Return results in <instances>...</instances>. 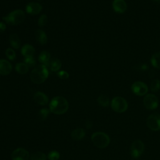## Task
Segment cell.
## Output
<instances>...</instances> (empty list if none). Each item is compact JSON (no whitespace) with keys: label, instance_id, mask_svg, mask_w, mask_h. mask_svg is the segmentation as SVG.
<instances>
[{"label":"cell","instance_id":"obj_19","mask_svg":"<svg viewBox=\"0 0 160 160\" xmlns=\"http://www.w3.org/2000/svg\"><path fill=\"white\" fill-rule=\"evenodd\" d=\"M61 66H62L61 61L59 59L53 58L50 60V62H49L48 67H49V68L50 69L51 71L56 72L59 70Z\"/></svg>","mask_w":160,"mask_h":160},{"label":"cell","instance_id":"obj_33","mask_svg":"<svg viewBox=\"0 0 160 160\" xmlns=\"http://www.w3.org/2000/svg\"><path fill=\"white\" fill-rule=\"evenodd\" d=\"M92 125V124L91 121H89V120L86 121V127L87 129H90V128H91Z\"/></svg>","mask_w":160,"mask_h":160},{"label":"cell","instance_id":"obj_31","mask_svg":"<svg viewBox=\"0 0 160 160\" xmlns=\"http://www.w3.org/2000/svg\"><path fill=\"white\" fill-rule=\"evenodd\" d=\"M58 76L61 79H66L69 78V74L65 71H61L58 72Z\"/></svg>","mask_w":160,"mask_h":160},{"label":"cell","instance_id":"obj_18","mask_svg":"<svg viewBox=\"0 0 160 160\" xmlns=\"http://www.w3.org/2000/svg\"><path fill=\"white\" fill-rule=\"evenodd\" d=\"M85 131L82 128H76L71 132V138L74 141H80L85 136Z\"/></svg>","mask_w":160,"mask_h":160},{"label":"cell","instance_id":"obj_30","mask_svg":"<svg viewBox=\"0 0 160 160\" xmlns=\"http://www.w3.org/2000/svg\"><path fill=\"white\" fill-rule=\"evenodd\" d=\"M47 22H48V17L46 14H42L39 18L38 21V24L40 27L44 26L45 25H46Z\"/></svg>","mask_w":160,"mask_h":160},{"label":"cell","instance_id":"obj_6","mask_svg":"<svg viewBox=\"0 0 160 160\" xmlns=\"http://www.w3.org/2000/svg\"><path fill=\"white\" fill-rule=\"evenodd\" d=\"M144 151V144L139 139L132 142L130 148V154L133 158L137 159L143 153Z\"/></svg>","mask_w":160,"mask_h":160},{"label":"cell","instance_id":"obj_20","mask_svg":"<svg viewBox=\"0 0 160 160\" xmlns=\"http://www.w3.org/2000/svg\"><path fill=\"white\" fill-rule=\"evenodd\" d=\"M9 42L11 46L14 49H18L21 46V40L16 34H12L9 36Z\"/></svg>","mask_w":160,"mask_h":160},{"label":"cell","instance_id":"obj_23","mask_svg":"<svg viewBox=\"0 0 160 160\" xmlns=\"http://www.w3.org/2000/svg\"><path fill=\"white\" fill-rule=\"evenodd\" d=\"M98 102L102 107H108L109 104V99L107 96L102 94L98 98Z\"/></svg>","mask_w":160,"mask_h":160},{"label":"cell","instance_id":"obj_9","mask_svg":"<svg viewBox=\"0 0 160 160\" xmlns=\"http://www.w3.org/2000/svg\"><path fill=\"white\" fill-rule=\"evenodd\" d=\"M131 89L134 94L138 96H143L147 93L148 88L144 82L142 81H136L132 84Z\"/></svg>","mask_w":160,"mask_h":160},{"label":"cell","instance_id":"obj_28","mask_svg":"<svg viewBox=\"0 0 160 160\" xmlns=\"http://www.w3.org/2000/svg\"><path fill=\"white\" fill-rule=\"evenodd\" d=\"M60 158V154L57 151H51L48 154L49 160H58Z\"/></svg>","mask_w":160,"mask_h":160},{"label":"cell","instance_id":"obj_7","mask_svg":"<svg viewBox=\"0 0 160 160\" xmlns=\"http://www.w3.org/2000/svg\"><path fill=\"white\" fill-rule=\"evenodd\" d=\"M147 126L152 131L160 130V115L156 112L149 115L147 119Z\"/></svg>","mask_w":160,"mask_h":160},{"label":"cell","instance_id":"obj_1","mask_svg":"<svg viewBox=\"0 0 160 160\" xmlns=\"http://www.w3.org/2000/svg\"><path fill=\"white\" fill-rule=\"evenodd\" d=\"M68 108V101L62 96H56L49 102V110L54 114H63L67 112Z\"/></svg>","mask_w":160,"mask_h":160},{"label":"cell","instance_id":"obj_15","mask_svg":"<svg viewBox=\"0 0 160 160\" xmlns=\"http://www.w3.org/2000/svg\"><path fill=\"white\" fill-rule=\"evenodd\" d=\"M51 60V54L48 51H43L41 52L38 57V61L41 64L46 66H48V64Z\"/></svg>","mask_w":160,"mask_h":160},{"label":"cell","instance_id":"obj_35","mask_svg":"<svg viewBox=\"0 0 160 160\" xmlns=\"http://www.w3.org/2000/svg\"><path fill=\"white\" fill-rule=\"evenodd\" d=\"M39 1H41V0H39Z\"/></svg>","mask_w":160,"mask_h":160},{"label":"cell","instance_id":"obj_14","mask_svg":"<svg viewBox=\"0 0 160 160\" xmlns=\"http://www.w3.org/2000/svg\"><path fill=\"white\" fill-rule=\"evenodd\" d=\"M112 8L116 12L122 13L126 10L127 5L124 0H114L112 2Z\"/></svg>","mask_w":160,"mask_h":160},{"label":"cell","instance_id":"obj_12","mask_svg":"<svg viewBox=\"0 0 160 160\" xmlns=\"http://www.w3.org/2000/svg\"><path fill=\"white\" fill-rule=\"evenodd\" d=\"M11 64L6 59H0V75H8L12 71Z\"/></svg>","mask_w":160,"mask_h":160},{"label":"cell","instance_id":"obj_27","mask_svg":"<svg viewBox=\"0 0 160 160\" xmlns=\"http://www.w3.org/2000/svg\"><path fill=\"white\" fill-rule=\"evenodd\" d=\"M6 57L9 59V60H11V61H13L16 58V52L15 51H14V49H12V48H9L8 49H6Z\"/></svg>","mask_w":160,"mask_h":160},{"label":"cell","instance_id":"obj_17","mask_svg":"<svg viewBox=\"0 0 160 160\" xmlns=\"http://www.w3.org/2000/svg\"><path fill=\"white\" fill-rule=\"evenodd\" d=\"M34 48L30 44H24L21 48V54L24 58L34 56Z\"/></svg>","mask_w":160,"mask_h":160},{"label":"cell","instance_id":"obj_3","mask_svg":"<svg viewBox=\"0 0 160 160\" xmlns=\"http://www.w3.org/2000/svg\"><path fill=\"white\" fill-rule=\"evenodd\" d=\"M2 19L10 25H18L24 21L25 14L21 9H16L3 17Z\"/></svg>","mask_w":160,"mask_h":160},{"label":"cell","instance_id":"obj_21","mask_svg":"<svg viewBox=\"0 0 160 160\" xmlns=\"http://www.w3.org/2000/svg\"><path fill=\"white\" fill-rule=\"evenodd\" d=\"M15 69L19 74H24L28 72L29 67L24 62H19L16 65Z\"/></svg>","mask_w":160,"mask_h":160},{"label":"cell","instance_id":"obj_26","mask_svg":"<svg viewBox=\"0 0 160 160\" xmlns=\"http://www.w3.org/2000/svg\"><path fill=\"white\" fill-rule=\"evenodd\" d=\"M150 88L152 91L156 92L160 89V81L159 79H154L150 84Z\"/></svg>","mask_w":160,"mask_h":160},{"label":"cell","instance_id":"obj_24","mask_svg":"<svg viewBox=\"0 0 160 160\" xmlns=\"http://www.w3.org/2000/svg\"><path fill=\"white\" fill-rule=\"evenodd\" d=\"M46 155L40 151H37L34 152L30 157V160H46Z\"/></svg>","mask_w":160,"mask_h":160},{"label":"cell","instance_id":"obj_5","mask_svg":"<svg viewBox=\"0 0 160 160\" xmlns=\"http://www.w3.org/2000/svg\"><path fill=\"white\" fill-rule=\"evenodd\" d=\"M111 108L117 112H123L128 109V102L126 100L120 96L114 98L111 101Z\"/></svg>","mask_w":160,"mask_h":160},{"label":"cell","instance_id":"obj_13","mask_svg":"<svg viewBox=\"0 0 160 160\" xmlns=\"http://www.w3.org/2000/svg\"><path fill=\"white\" fill-rule=\"evenodd\" d=\"M34 100L37 104L41 106H45L48 103V96L44 92L41 91H37L34 93Z\"/></svg>","mask_w":160,"mask_h":160},{"label":"cell","instance_id":"obj_8","mask_svg":"<svg viewBox=\"0 0 160 160\" xmlns=\"http://www.w3.org/2000/svg\"><path fill=\"white\" fill-rule=\"evenodd\" d=\"M144 106L148 109H155L158 106V99L157 97L152 94H148L145 96L143 99Z\"/></svg>","mask_w":160,"mask_h":160},{"label":"cell","instance_id":"obj_4","mask_svg":"<svg viewBox=\"0 0 160 160\" xmlns=\"http://www.w3.org/2000/svg\"><path fill=\"white\" fill-rule=\"evenodd\" d=\"M91 139L94 145L101 149L106 148L110 143L109 136L103 132H94L91 135Z\"/></svg>","mask_w":160,"mask_h":160},{"label":"cell","instance_id":"obj_34","mask_svg":"<svg viewBox=\"0 0 160 160\" xmlns=\"http://www.w3.org/2000/svg\"><path fill=\"white\" fill-rule=\"evenodd\" d=\"M154 1H160V0H154Z\"/></svg>","mask_w":160,"mask_h":160},{"label":"cell","instance_id":"obj_16","mask_svg":"<svg viewBox=\"0 0 160 160\" xmlns=\"http://www.w3.org/2000/svg\"><path fill=\"white\" fill-rule=\"evenodd\" d=\"M35 37L40 44L44 45L48 41V37L46 34L42 29H38L35 32Z\"/></svg>","mask_w":160,"mask_h":160},{"label":"cell","instance_id":"obj_11","mask_svg":"<svg viewBox=\"0 0 160 160\" xmlns=\"http://www.w3.org/2000/svg\"><path fill=\"white\" fill-rule=\"evenodd\" d=\"M42 6L36 2H31L28 3L26 7V12L31 15H36L42 11Z\"/></svg>","mask_w":160,"mask_h":160},{"label":"cell","instance_id":"obj_32","mask_svg":"<svg viewBox=\"0 0 160 160\" xmlns=\"http://www.w3.org/2000/svg\"><path fill=\"white\" fill-rule=\"evenodd\" d=\"M6 24L2 22H0V35L4 32V31L6 30Z\"/></svg>","mask_w":160,"mask_h":160},{"label":"cell","instance_id":"obj_10","mask_svg":"<svg viewBox=\"0 0 160 160\" xmlns=\"http://www.w3.org/2000/svg\"><path fill=\"white\" fill-rule=\"evenodd\" d=\"M12 160H29V152L23 148H18L13 151L11 155Z\"/></svg>","mask_w":160,"mask_h":160},{"label":"cell","instance_id":"obj_22","mask_svg":"<svg viewBox=\"0 0 160 160\" xmlns=\"http://www.w3.org/2000/svg\"><path fill=\"white\" fill-rule=\"evenodd\" d=\"M151 62L154 68L160 69V52H156L151 56Z\"/></svg>","mask_w":160,"mask_h":160},{"label":"cell","instance_id":"obj_25","mask_svg":"<svg viewBox=\"0 0 160 160\" xmlns=\"http://www.w3.org/2000/svg\"><path fill=\"white\" fill-rule=\"evenodd\" d=\"M50 112H51L50 110L47 108H42V109H40V111L38 112V118L41 121L45 120L47 118V117L48 116Z\"/></svg>","mask_w":160,"mask_h":160},{"label":"cell","instance_id":"obj_29","mask_svg":"<svg viewBox=\"0 0 160 160\" xmlns=\"http://www.w3.org/2000/svg\"><path fill=\"white\" fill-rule=\"evenodd\" d=\"M24 62L26 63L28 66V67H34L36 65V60L34 56L24 58Z\"/></svg>","mask_w":160,"mask_h":160},{"label":"cell","instance_id":"obj_2","mask_svg":"<svg viewBox=\"0 0 160 160\" xmlns=\"http://www.w3.org/2000/svg\"><path fill=\"white\" fill-rule=\"evenodd\" d=\"M48 76V67L43 64H40L32 70L30 74V78L34 84H41L47 79Z\"/></svg>","mask_w":160,"mask_h":160}]
</instances>
